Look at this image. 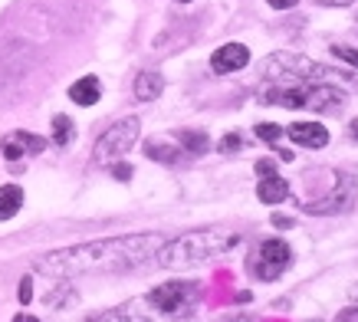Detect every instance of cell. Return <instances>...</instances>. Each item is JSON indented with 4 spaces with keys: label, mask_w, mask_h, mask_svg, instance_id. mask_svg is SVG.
Here are the masks:
<instances>
[{
    "label": "cell",
    "mask_w": 358,
    "mask_h": 322,
    "mask_svg": "<svg viewBox=\"0 0 358 322\" xmlns=\"http://www.w3.org/2000/svg\"><path fill=\"white\" fill-rule=\"evenodd\" d=\"M168 237L162 234H125V237H99L86 244H73L63 250H50L36 260V273L53 279L96 276V273H122V270L141 267L145 260L164 247Z\"/></svg>",
    "instance_id": "1"
},
{
    "label": "cell",
    "mask_w": 358,
    "mask_h": 322,
    "mask_svg": "<svg viewBox=\"0 0 358 322\" xmlns=\"http://www.w3.org/2000/svg\"><path fill=\"white\" fill-rule=\"evenodd\" d=\"M201 306V283L194 279H168L145 296L119 302L115 309L92 316L89 322H191Z\"/></svg>",
    "instance_id": "2"
},
{
    "label": "cell",
    "mask_w": 358,
    "mask_h": 322,
    "mask_svg": "<svg viewBox=\"0 0 358 322\" xmlns=\"http://www.w3.org/2000/svg\"><path fill=\"white\" fill-rule=\"evenodd\" d=\"M237 244H240L237 230H227V227H197V230L174 237V240H164V247L155 253V260L164 270H187V267H201L207 260L224 257Z\"/></svg>",
    "instance_id": "3"
},
{
    "label": "cell",
    "mask_w": 358,
    "mask_h": 322,
    "mask_svg": "<svg viewBox=\"0 0 358 322\" xmlns=\"http://www.w3.org/2000/svg\"><path fill=\"white\" fill-rule=\"evenodd\" d=\"M263 76L273 79V83H280V86H286V83H326V86L358 89V76L313 63L309 56H299V53H273L263 63Z\"/></svg>",
    "instance_id": "4"
},
{
    "label": "cell",
    "mask_w": 358,
    "mask_h": 322,
    "mask_svg": "<svg viewBox=\"0 0 358 322\" xmlns=\"http://www.w3.org/2000/svg\"><path fill=\"white\" fill-rule=\"evenodd\" d=\"M263 102H276L286 108H309V112H329L345 102V92L326 83H286L270 92H263Z\"/></svg>",
    "instance_id": "5"
},
{
    "label": "cell",
    "mask_w": 358,
    "mask_h": 322,
    "mask_svg": "<svg viewBox=\"0 0 358 322\" xmlns=\"http://www.w3.org/2000/svg\"><path fill=\"white\" fill-rule=\"evenodd\" d=\"M141 135V122L138 115H125L119 122H112L109 129L99 135L96 148H92V158L99 164H115L119 158H125L131 148H135V141Z\"/></svg>",
    "instance_id": "6"
},
{
    "label": "cell",
    "mask_w": 358,
    "mask_h": 322,
    "mask_svg": "<svg viewBox=\"0 0 358 322\" xmlns=\"http://www.w3.org/2000/svg\"><path fill=\"white\" fill-rule=\"evenodd\" d=\"M355 197H358V181L352 178V174L342 172L332 191L322 194L319 201H306V204H299V211H303V214H315V217L342 214V211H348V207L355 204Z\"/></svg>",
    "instance_id": "7"
},
{
    "label": "cell",
    "mask_w": 358,
    "mask_h": 322,
    "mask_svg": "<svg viewBox=\"0 0 358 322\" xmlns=\"http://www.w3.org/2000/svg\"><path fill=\"white\" fill-rule=\"evenodd\" d=\"M289 263H293V247L286 240H280V237H270L257 250V270L253 273L260 279H280Z\"/></svg>",
    "instance_id": "8"
},
{
    "label": "cell",
    "mask_w": 358,
    "mask_h": 322,
    "mask_svg": "<svg viewBox=\"0 0 358 322\" xmlns=\"http://www.w3.org/2000/svg\"><path fill=\"white\" fill-rule=\"evenodd\" d=\"M43 148H46V139L33 135V132H10V135L3 139V145H0V151H3L7 161H20V158H27V155H40Z\"/></svg>",
    "instance_id": "9"
},
{
    "label": "cell",
    "mask_w": 358,
    "mask_h": 322,
    "mask_svg": "<svg viewBox=\"0 0 358 322\" xmlns=\"http://www.w3.org/2000/svg\"><path fill=\"white\" fill-rule=\"evenodd\" d=\"M289 139L299 145V148H309V151H319V148H326L329 145V129L326 125H319V122H293L289 129H282Z\"/></svg>",
    "instance_id": "10"
},
{
    "label": "cell",
    "mask_w": 358,
    "mask_h": 322,
    "mask_svg": "<svg viewBox=\"0 0 358 322\" xmlns=\"http://www.w3.org/2000/svg\"><path fill=\"white\" fill-rule=\"evenodd\" d=\"M247 63H250V50L243 43H224L220 50H214V56H210V69L220 76L237 73V69H243Z\"/></svg>",
    "instance_id": "11"
},
{
    "label": "cell",
    "mask_w": 358,
    "mask_h": 322,
    "mask_svg": "<svg viewBox=\"0 0 358 322\" xmlns=\"http://www.w3.org/2000/svg\"><path fill=\"white\" fill-rule=\"evenodd\" d=\"M289 194H293V188H289V181H286V178H280V174H273V178H260L257 197H260L263 204H282Z\"/></svg>",
    "instance_id": "12"
},
{
    "label": "cell",
    "mask_w": 358,
    "mask_h": 322,
    "mask_svg": "<svg viewBox=\"0 0 358 322\" xmlns=\"http://www.w3.org/2000/svg\"><path fill=\"white\" fill-rule=\"evenodd\" d=\"M131 92H135V99H138V102H152V99H158L164 92L162 73H152V69L138 73V76H135V86H131Z\"/></svg>",
    "instance_id": "13"
},
{
    "label": "cell",
    "mask_w": 358,
    "mask_h": 322,
    "mask_svg": "<svg viewBox=\"0 0 358 322\" xmlns=\"http://www.w3.org/2000/svg\"><path fill=\"white\" fill-rule=\"evenodd\" d=\"M69 99L76 102V106H96L99 99H102V86H99L96 76H83L79 83H73L69 86Z\"/></svg>",
    "instance_id": "14"
},
{
    "label": "cell",
    "mask_w": 358,
    "mask_h": 322,
    "mask_svg": "<svg viewBox=\"0 0 358 322\" xmlns=\"http://www.w3.org/2000/svg\"><path fill=\"white\" fill-rule=\"evenodd\" d=\"M145 155L152 161H158V164H181V148L178 145H171V141H158V139H152V141H145Z\"/></svg>",
    "instance_id": "15"
},
{
    "label": "cell",
    "mask_w": 358,
    "mask_h": 322,
    "mask_svg": "<svg viewBox=\"0 0 358 322\" xmlns=\"http://www.w3.org/2000/svg\"><path fill=\"white\" fill-rule=\"evenodd\" d=\"M23 207V191L17 184H3L0 188V220H10L13 214H20Z\"/></svg>",
    "instance_id": "16"
},
{
    "label": "cell",
    "mask_w": 358,
    "mask_h": 322,
    "mask_svg": "<svg viewBox=\"0 0 358 322\" xmlns=\"http://www.w3.org/2000/svg\"><path fill=\"white\" fill-rule=\"evenodd\" d=\"M178 148L191 151V155H204L207 148H210V139H207L204 132H178Z\"/></svg>",
    "instance_id": "17"
},
{
    "label": "cell",
    "mask_w": 358,
    "mask_h": 322,
    "mask_svg": "<svg viewBox=\"0 0 358 322\" xmlns=\"http://www.w3.org/2000/svg\"><path fill=\"white\" fill-rule=\"evenodd\" d=\"M73 139H76V125H73V118L69 115H53V141L56 145L66 148V145H73Z\"/></svg>",
    "instance_id": "18"
},
{
    "label": "cell",
    "mask_w": 358,
    "mask_h": 322,
    "mask_svg": "<svg viewBox=\"0 0 358 322\" xmlns=\"http://www.w3.org/2000/svg\"><path fill=\"white\" fill-rule=\"evenodd\" d=\"M253 135L260 141H266V145H276V141L282 139V125H276V122H257V125H253Z\"/></svg>",
    "instance_id": "19"
},
{
    "label": "cell",
    "mask_w": 358,
    "mask_h": 322,
    "mask_svg": "<svg viewBox=\"0 0 358 322\" xmlns=\"http://www.w3.org/2000/svg\"><path fill=\"white\" fill-rule=\"evenodd\" d=\"M332 56H338L342 63H348V66H355V69H358V50H355V46L336 43V46H332Z\"/></svg>",
    "instance_id": "20"
},
{
    "label": "cell",
    "mask_w": 358,
    "mask_h": 322,
    "mask_svg": "<svg viewBox=\"0 0 358 322\" xmlns=\"http://www.w3.org/2000/svg\"><path fill=\"white\" fill-rule=\"evenodd\" d=\"M112 174H115L119 181H131V164H125V161H115V164H112Z\"/></svg>",
    "instance_id": "21"
},
{
    "label": "cell",
    "mask_w": 358,
    "mask_h": 322,
    "mask_svg": "<svg viewBox=\"0 0 358 322\" xmlns=\"http://www.w3.org/2000/svg\"><path fill=\"white\" fill-rule=\"evenodd\" d=\"M240 145H243V139H240L237 132H230L227 139L220 141V151H237V148H240Z\"/></svg>",
    "instance_id": "22"
},
{
    "label": "cell",
    "mask_w": 358,
    "mask_h": 322,
    "mask_svg": "<svg viewBox=\"0 0 358 322\" xmlns=\"http://www.w3.org/2000/svg\"><path fill=\"white\" fill-rule=\"evenodd\" d=\"M17 296H20V302H30L33 300V279L30 276L20 279V293H17Z\"/></svg>",
    "instance_id": "23"
},
{
    "label": "cell",
    "mask_w": 358,
    "mask_h": 322,
    "mask_svg": "<svg viewBox=\"0 0 358 322\" xmlns=\"http://www.w3.org/2000/svg\"><path fill=\"white\" fill-rule=\"evenodd\" d=\"M257 174H260V178H273V174H276V164H273L270 158L257 161Z\"/></svg>",
    "instance_id": "24"
},
{
    "label": "cell",
    "mask_w": 358,
    "mask_h": 322,
    "mask_svg": "<svg viewBox=\"0 0 358 322\" xmlns=\"http://www.w3.org/2000/svg\"><path fill=\"white\" fill-rule=\"evenodd\" d=\"M266 4H270L273 10H289V7H296L299 0H266Z\"/></svg>",
    "instance_id": "25"
},
{
    "label": "cell",
    "mask_w": 358,
    "mask_h": 322,
    "mask_svg": "<svg viewBox=\"0 0 358 322\" xmlns=\"http://www.w3.org/2000/svg\"><path fill=\"white\" fill-rule=\"evenodd\" d=\"M273 224L280 227V230H289V227H296V220H293V217H282V214H276V217H273Z\"/></svg>",
    "instance_id": "26"
},
{
    "label": "cell",
    "mask_w": 358,
    "mask_h": 322,
    "mask_svg": "<svg viewBox=\"0 0 358 322\" xmlns=\"http://www.w3.org/2000/svg\"><path fill=\"white\" fill-rule=\"evenodd\" d=\"M315 4H322V7H352L355 0H315Z\"/></svg>",
    "instance_id": "27"
},
{
    "label": "cell",
    "mask_w": 358,
    "mask_h": 322,
    "mask_svg": "<svg viewBox=\"0 0 358 322\" xmlns=\"http://www.w3.org/2000/svg\"><path fill=\"white\" fill-rule=\"evenodd\" d=\"M348 139H355V141H358V115L352 118V122H348Z\"/></svg>",
    "instance_id": "28"
},
{
    "label": "cell",
    "mask_w": 358,
    "mask_h": 322,
    "mask_svg": "<svg viewBox=\"0 0 358 322\" xmlns=\"http://www.w3.org/2000/svg\"><path fill=\"white\" fill-rule=\"evenodd\" d=\"M13 322H40V319H33V316H17Z\"/></svg>",
    "instance_id": "29"
},
{
    "label": "cell",
    "mask_w": 358,
    "mask_h": 322,
    "mask_svg": "<svg viewBox=\"0 0 358 322\" xmlns=\"http://www.w3.org/2000/svg\"><path fill=\"white\" fill-rule=\"evenodd\" d=\"M230 322H253V319H250V316H234Z\"/></svg>",
    "instance_id": "30"
},
{
    "label": "cell",
    "mask_w": 358,
    "mask_h": 322,
    "mask_svg": "<svg viewBox=\"0 0 358 322\" xmlns=\"http://www.w3.org/2000/svg\"><path fill=\"white\" fill-rule=\"evenodd\" d=\"M178 4H191V0H178Z\"/></svg>",
    "instance_id": "31"
},
{
    "label": "cell",
    "mask_w": 358,
    "mask_h": 322,
    "mask_svg": "<svg viewBox=\"0 0 358 322\" xmlns=\"http://www.w3.org/2000/svg\"><path fill=\"white\" fill-rule=\"evenodd\" d=\"M355 319H358V312H355Z\"/></svg>",
    "instance_id": "32"
}]
</instances>
